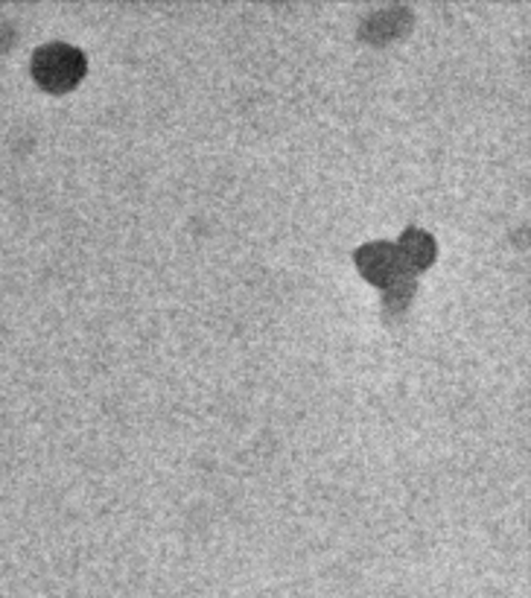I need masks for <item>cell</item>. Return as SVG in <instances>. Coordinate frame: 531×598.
<instances>
[{
	"instance_id": "cell-1",
	"label": "cell",
	"mask_w": 531,
	"mask_h": 598,
	"mask_svg": "<svg viewBox=\"0 0 531 598\" xmlns=\"http://www.w3.org/2000/svg\"><path fill=\"white\" fill-rule=\"evenodd\" d=\"M32 70H36L39 82L50 91H68L86 73V56L79 53L77 47L56 41V45H45L36 53Z\"/></svg>"
},
{
	"instance_id": "cell-2",
	"label": "cell",
	"mask_w": 531,
	"mask_h": 598,
	"mask_svg": "<svg viewBox=\"0 0 531 598\" xmlns=\"http://www.w3.org/2000/svg\"><path fill=\"white\" fill-rule=\"evenodd\" d=\"M356 263L368 275V281H374L380 286H394L401 281L403 272H406L401 252L389 246V243H371V246H365L356 254Z\"/></svg>"
},
{
	"instance_id": "cell-3",
	"label": "cell",
	"mask_w": 531,
	"mask_h": 598,
	"mask_svg": "<svg viewBox=\"0 0 531 598\" xmlns=\"http://www.w3.org/2000/svg\"><path fill=\"white\" fill-rule=\"evenodd\" d=\"M397 252H401L406 268H424L430 266L432 257H435V243H432V237L424 234V231H406V237H403Z\"/></svg>"
}]
</instances>
